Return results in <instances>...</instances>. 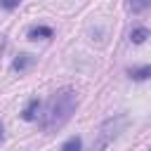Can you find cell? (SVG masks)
Here are the masks:
<instances>
[{"mask_svg": "<svg viewBox=\"0 0 151 151\" xmlns=\"http://www.w3.org/2000/svg\"><path fill=\"white\" fill-rule=\"evenodd\" d=\"M76 106H78V92H76L73 87H59V90L50 97V101H47V106H45L42 130H45V132H57V130H61V127L71 120V116L76 113Z\"/></svg>", "mask_w": 151, "mask_h": 151, "instance_id": "cell-1", "label": "cell"}, {"mask_svg": "<svg viewBox=\"0 0 151 151\" xmlns=\"http://www.w3.org/2000/svg\"><path fill=\"white\" fill-rule=\"evenodd\" d=\"M127 125V118L125 116H113L109 120H104L99 125V130L94 132V142H92V151H106L109 144L123 132V127Z\"/></svg>", "mask_w": 151, "mask_h": 151, "instance_id": "cell-2", "label": "cell"}, {"mask_svg": "<svg viewBox=\"0 0 151 151\" xmlns=\"http://www.w3.org/2000/svg\"><path fill=\"white\" fill-rule=\"evenodd\" d=\"M52 35H54V31L50 26H33V28H28V38L31 40H47Z\"/></svg>", "mask_w": 151, "mask_h": 151, "instance_id": "cell-3", "label": "cell"}, {"mask_svg": "<svg viewBox=\"0 0 151 151\" xmlns=\"http://www.w3.org/2000/svg\"><path fill=\"white\" fill-rule=\"evenodd\" d=\"M38 111H40V99H31V101L26 104V109L21 111V118H24V120H35Z\"/></svg>", "mask_w": 151, "mask_h": 151, "instance_id": "cell-4", "label": "cell"}, {"mask_svg": "<svg viewBox=\"0 0 151 151\" xmlns=\"http://www.w3.org/2000/svg\"><path fill=\"white\" fill-rule=\"evenodd\" d=\"M127 76H130L132 80H146V78H151V64H146V66H134V68L127 71Z\"/></svg>", "mask_w": 151, "mask_h": 151, "instance_id": "cell-5", "label": "cell"}, {"mask_svg": "<svg viewBox=\"0 0 151 151\" xmlns=\"http://www.w3.org/2000/svg\"><path fill=\"white\" fill-rule=\"evenodd\" d=\"M33 61H35L33 54H19V57L14 59V64H12V68H14V71H26L28 66H33Z\"/></svg>", "mask_w": 151, "mask_h": 151, "instance_id": "cell-6", "label": "cell"}, {"mask_svg": "<svg viewBox=\"0 0 151 151\" xmlns=\"http://www.w3.org/2000/svg\"><path fill=\"white\" fill-rule=\"evenodd\" d=\"M151 33H149V28H144V26H137V28H132V33H130V40L134 42V45H142L146 38H149Z\"/></svg>", "mask_w": 151, "mask_h": 151, "instance_id": "cell-7", "label": "cell"}, {"mask_svg": "<svg viewBox=\"0 0 151 151\" xmlns=\"http://www.w3.org/2000/svg\"><path fill=\"white\" fill-rule=\"evenodd\" d=\"M146 7H151V0H127V9L132 14H142Z\"/></svg>", "mask_w": 151, "mask_h": 151, "instance_id": "cell-8", "label": "cell"}, {"mask_svg": "<svg viewBox=\"0 0 151 151\" xmlns=\"http://www.w3.org/2000/svg\"><path fill=\"white\" fill-rule=\"evenodd\" d=\"M61 151H83V142H80V137H71V139H66L64 146H61Z\"/></svg>", "mask_w": 151, "mask_h": 151, "instance_id": "cell-9", "label": "cell"}, {"mask_svg": "<svg viewBox=\"0 0 151 151\" xmlns=\"http://www.w3.org/2000/svg\"><path fill=\"white\" fill-rule=\"evenodd\" d=\"M19 5H21V0H0V7H2V9H7V12L17 9Z\"/></svg>", "mask_w": 151, "mask_h": 151, "instance_id": "cell-10", "label": "cell"}, {"mask_svg": "<svg viewBox=\"0 0 151 151\" xmlns=\"http://www.w3.org/2000/svg\"><path fill=\"white\" fill-rule=\"evenodd\" d=\"M5 45H7V40H5L2 35H0V54H2V50H5Z\"/></svg>", "mask_w": 151, "mask_h": 151, "instance_id": "cell-11", "label": "cell"}, {"mask_svg": "<svg viewBox=\"0 0 151 151\" xmlns=\"http://www.w3.org/2000/svg\"><path fill=\"white\" fill-rule=\"evenodd\" d=\"M2 137H5V134H2V123H0V142H2Z\"/></svg>", "mask_w": 151, "mask_h": 151, "instance_id": "cell-12", "label": "cell"}]
</instances>
